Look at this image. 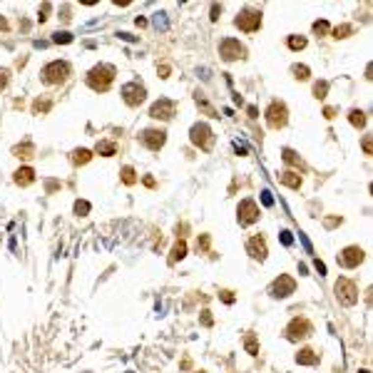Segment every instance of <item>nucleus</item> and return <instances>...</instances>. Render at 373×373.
Segmentation results:
<instances>
[{"label":"nucleus","mask_w":373,"mask_h":373,"mask_svg":"<svg viewBox=\"0 0 373 373\" xmlns=\"http://www.w3.org/2000/svg\"><path fill=\"white\" fill-rule=\"evenodd\" d=\"M348 122L353 125V127H366V122H368V117H366V112L363 109H351L348 112Z\"/></svg>","instance_id":"23"},{"label":"nucleus","mask_w":373,"mask_h":373,"mask_svg":"<svg viewBox=\"0 0 373 373\" xmlns=\"http://www.w3.org/2000/svg\"><path fill=\"white\" fill-rule=\"evenodd\" d=\"M363 259H366V254H363L361 246H346L339 256H336L339 266H344V269H356V266H361Z\"/></svg>","instance_id":"13"},{"label":"nucleus","mask_w":373,"mask_h":373,"mask_svg":"<svg viewBox=\"0 0 373 373\" xmlns=\"http://www.w3.org/2000/svg\"><path fill=\"white\" fill-rule=\"evenodd\" d=\"M209 234H202L199 239H197V251H209Z\"/></svg>","instance_id":"36"},{"label":"nucleus","mask_w":373,"mask_h":373,"mask_svg":"<svg viewBox=\"0 0 373 373\" xmlns=\"http://www.w3.org/2000/svg\"><path fill=\"white\" fill-rule=\"evenodd\" d=\"M50 8H53L50 3H43V8H40V13H37V20H40V23H45V20L50 18V15H48V13H50Z\"/></svg>","instance_id":"39"},{"label":"nucleus","mask_w":373,"mask_h":373,"mask_svg":"<svg viewBox=\"0 0 373 373\" xmlns=\"http://www.w3.org/2000/svg\"><path fill=\"white\" fill-rule=\"evenodd\" d=\"M259 216H261V209H259V204L254 202V199H241L239 202V207H237V219H239V224L241 227H251L254 221H259Z\"/></svg>","instance_id":"10"},{"label":"nucleus","mask_w":373,"mask_h":373,"mask_svg":"<svg viewBox=\"0 0 373 373\" xmlns=\"http://www.w3.org/2000/svg\"><path fill=\"white\" fill-rule=\"evenodd\" d=\"M48 109H50V102H48V100H43V102L35 100V102H32V112H35V115H40V112H48Z\"/></svg>","instance_id":"34"},{"label":"nucleus","mask_w":373,"mask_h":373,"mask_svg":"<svg viewBox=\"0 0 373 373\" xmlns=\"http://www.w3.org/2000/svg\"><path fill=\"white\" fill-rule=\"evenodd\" d=\"M311 333H314V323H311L309 319H304V316L293 319V321H291V323L284 328V336H286V341H291V344L306 341Z\"/></svg>","instance_id":"5"},{"label":"nucleus","mask_w":373,"mask_h":373,"mask_svg":"<svg viewBox=\"0 0 373 373\" xmlns=\"http://www.w3.org/2000/svg\"><path fill=\"white\" fill-rule=\"evenodd\" d=\"M0 30H8V20L3 15H0Z\"/></svg>","instance_id":"47"},{"label":"nucleus","mask_w":373,"mask_h":373,"mask_svg":"<svg viewBox=\"0 0 373 373\" xmlns=\"http://www.w3.org/2000/svg\"><path fill=\"white\" fill-rule=\"evenodd\" d=\"M244 348H246V353L249 356H256L259 353V341H256V336H246V341H244Z\"/></svg>","instance_id":"29"},{"label":"nucleus","mask_w":373,"mask_h":373,"mask_svg":"<svg viewBox=\"0 0 373 373\" xmlns=\"http://www.w3.org/2000/svg\"><path fill=\"white\" fill-rule=\"evenodd\" d=\"M189 139H192V144L194 147H199L202 152H209V149L214 147V132H212V127L207 125V122H197V125H192V130H189Z\"/></svg>","instance_id":"6"},{"label":"nucleus","mask_w":373,"mask_h":373,"mask_svg":"<svg viewBox=\"0 0 373 373\" xmlns=\"http://www.w3.org/2000/svg\"><path fill=\"white\" fill-rule=\"evenodd\" d=\"M139 142L149 149V152H160V149L164 147V142H167V132L149 127V130H144V132L139 134Z\"/></svg>","instance_id":"12"},{"label":"nucleus","mask_w":373,"mask_h":373,"mask_svg":"<svg viewBox=\"0 0 373 373\" xmlns=\"http://www.w3.org/2000/svg\"><path fill=\"white\" fill-rule=\"evenodd\" d=\"M353 32V25H339V27H333L331 35L336 37V40H344V37H348Z\"/></svg>","instance_id":"28"},{"label":"nucleus","mask_w":373,"mask_h":373,"mask_svg":"<svg viewBox=\"0 0 373 373\" xmlns=\"http://www.w3.org/2000/svg\"><path fill=\"white\" fill-rule=\"evenodd\" d=\"M144 184H147V186H155V184H157V182H155V179H152V177H144Z\"/></svg>","instance_id":"48"},{"label":"nucleus","mask_w":373,"mask_h":373,"mask_svg":"<svg viewBox=\"0 0 373 373\" xmlns=\"http://www.w3.org/2000/svg\"><path fill=\"white\" fill-rule=\"evenodd\" d=\"M8 82H10V72H8L5 67H0V92L8 87Z\"/></svg>","instance_id":"37"},{"label":"nucleus","mask_w":373,"mask_h":373,"mask_svg":"<svg viewBox=\"0 0 373 373\" xmlns=\"http://www.w3.org/2000/svg\"><path fill=\"white\" fill-rule=\"evenodd\" d=\"M319 358H321V356H319L314 348H301V351L296 353V363H298V366H316Z\"/></svg>","instance_id":"17"},{"label":"nucleus","mask_w":373,"mask_h":373,"mask_svg":"<svg viewBox=\"0 0 373 373\" xmlns=\"http://www.w3.org/2000/svg\"><path fill=\"white\" fill-rule=\"evenodd\" d=\"M281 160H284L286 164H291V167H301V160H298V155L293 152V149H289V147L281 149Z\"/></svg>","instance_id":"25"},{"label":"nucleus","mask_w":373,"mask_h":373,"mask_svg":"<svg viewBox=\"0 0 373 373\" xmlns=\"http://www.w3.org/2000/svg\"><path fill=\"white\" fill-rule=\"evenodd\" d=\"M174 115H177V105H174V100H167V97H160L152 107H149V117L152 120L169 122Z\"/></svg>","instance_id":"11"},{"label":"nucleus","mask_w":373,"mask_h":373,"mask_svg":"<svg viewBox=\"0 0 373 373\" xmlns=\"http://www.w3.org/2000/svg\"><path fill=\"white\" fill-rule=\"evenodd\" d=\"M279 182H281L284 186H289V189H298V186L304 184V177L298 174V172H293V169H286V172L279 174Z\"/></svg>","instance_id":"16"},{"label":"nucleus","mask_w":373,"mask_h":373,"mask_svg":"<svg viewBox=\"0 0 373 373\" xmlns=\"http://www.w3.org/2000/svg\"><path fill=\"white\" fill-rule=\"evenodd\" d=\"M219 55H221L224 62H234V60L246 57V48L237 40V37H224L219 43Z\"/></svg>","instance_id":"7"},{"label":"nucleus","mask_w":373,"mask_h":373,"mask_svg":"<svg viewBox=\"0 0 373 373\" xmlns=\"http://www.w3.org/2000/svg\"><path fill=\"white\" fill-rule=\"evenodd\" d=\"M115 67L112 65H95L90 72H87V85L95 90V92H107L109 85L115 82Z\"/></svg>","instance_id":"1"},{"label":"nucleus","mask_w":373,"mask_h":373,"mask_svg":"<svg viewBox=\"0 0 373 373\" xmlns=\"http://www.w3.org/2000/svg\"><path fill=\"white\" fill-rule=\"evenodd\" d=\"M212 20H219L221 18V5H212V15H209Z\"/></svg>","instance_id":"41"},{"label":"nucleus","mask_w":373,"mask_h":373,"mask_svg":"<svg viewBox=\"0 0 373 373\" xmlns=\"http://www.w3.org/2000/svg\"><path fill=\"white\" fill-rule=\"evenodd\" d=\"M246 112H249V117H259V115H256V112H259V109H256L254 105H249V107H246Z\"/></svg>","instance_id":"46"},{"label":"nucleus","mask_w":373,"mask_h":373,"mask_svg":"<svg viewBox=\"0 0 373 373\" xmlns=\"http://www.w3.org/2000/svg\"><path fill=\"white\" fill-rule=\"evenodd\" d=\"M219 298H221L224 304H234V301H237L234 291H229V289H221V291H219Z\"/></svg>","instance_id":"35"},{"label":"nucleus","mask_w":373,"mask_h":373,"mask_svg":"<svg viewBox=\"0 0 373 373\" xmlns=\"http://www.w3.org/2000/svg\"><path fill=\"white\" fill-rule=\"evenodd\" d=\"M184 256H186V241L179 239V241H174V246H172V251H169V266H174L177 261H182Z\"/></svg>","instance_id":"20"},{"label":"nucleus","mask_w":373,"mask_h":373,"mask_svg":"<svg viewBox=\"0 0 373 373\" xmlns=\"http://www.w3.org/2000/svg\"><path fill=\"white\" fill-rule=\"evenodd\" d=\"M199 321H202V326H212V323H214L212 311H209V309H204V311H202V316H199Z\"/></svg>","instance_id":"40"},{"label":"nucleus","mask_w":373,"mask_h":373,"mask_svg":"<svg viewBox=\"0 0 373 373\" xmlns=\"http://www.w3.org/2000/svg\"><path fill=\"white\" fill-rule=\"evenodd\" d=\"M55 43H62V45H67V43H72V35L70 32H55V37H53Z\"/></svg>","instance_id":"38"},{"label":"nucleus","mask_w":373,"mask_h":373,"mask_svg":"<svg viewBox=\"0 0 373 373\" xmlns=\"http://www.w3.org/2000/svg\"><path fill=\"white\" fill-rule=\"evenodd\" d=\"M246 251H249V256H251V259H256V261H266V256H269L266 239L261 237V234L251 237V239L246 241Z\"/></svg>","instance_id":"15"},{"label":"nucleus","mask_w":373,"mask_h":373,"mask_svg":"<svg viewBox=\"0 0 373 373\" xmlns=\"http://www.w3.org/2000/svg\"><path fill=\"white\" fill-rule=\"evenodd\" d=\"M323 117H326V120L336 117V107H326V109H323Z\"/></svg>","instance_id":"43"},{"label":"nucleus","mask_w":373,"mask_h":373,"mask_svg":"<svg viewBox=\"0 0 373 373\" xmlns=\"http://www.w3.org/2000/svg\"><path fill=\"white\" fill-rule=\"evenodd\" d=\"M286 45H289V50H304L306 45H309V40H306V37L304 35H289V40H286Z\"/></svg>","instance_id":"24"},{"label":"nucleus","mask_w":373,"mask_h":373,"mask_svg":"<svg viewBox=\"0 0 373 373\" xmlns=\"http://www.w3.org/2000/svg\"><path fill=\"white\" fill-rule=\"evenodd\" d=\"M160 78H169V65H162V67H160Z\"/></svg>","instance_id":"45"},{"label":"nucleus","mask_w":373,"mask_h":373,"mask_svg":"<svg viewBox=\"0 0 373 373\" xmlns=\"http://www.w3.org/2000/svg\"><path fill=\"white\" fill-rule=\"evenodd\" d=\"M122 182H125L127 186H132V184L137 182V172H134L132 167H122Z\"/></svg>","instance_id":"31"},{"label":"nucleus","mask_w":373,"mask_h":373,"mask_svg":"<svg viewBox=\"0 0 373 373\" xmlns=\"http://www.w3.org/2000/svg\"><path fill=\"white\" fill-rule=\"evenodd\" d=\"M95 152L102 155V157H112V155H117V144L112 142V139H100L95 144Z\"/></svg>","instance_id":"21"},{"label":"nucleus","mask_w":373,"mask_h":373,"mask_svg":"<svg viewBox=\"0 0 373 373\" xmlns=\"http://www.w3.org/2000/svg\"><path fill=\"white\" fill-rule=\"evenodd\" d=\"M70 72H72L70 62H65V60H53V62H48V65L43 67L40 80H43L45 85H62V82L70 78Z\"/></svg>","instance_id":"2"},{"label":"nucleus","mask_w":373,"mask_h":373,"mask_svg":"<svg viewBox=\"0 0 373 373\" xmlns=\"http://www.w3.org/2000/svg\"><path fill=\"white\" fill-rule=\"evenodd\" d=\"M90 160H92V152H90V149H85V147H80V149H72V155H70V162H72L75 167L87 164Z\"/></svg>","instance_id":"22"},{"label":"nucleus","mask_w":373,"mask_h":373,"mask_svg":"<svg viewBox=\"0 0 373 373\" xmlns=\"http://www.w3.org/2000/svg\"><path fill=\"white\" fill-rule=\"evenodd\" d=\"M333 291H336V301H339L341 306H353V304H358V284H356L353 279L339 276Z\"/></svg>","instance_id":"3"},{"label":"nucleus","mask_w":373,"mask_h":373,"mask_svg":"<svg viewBox=\"0 0 373 373\" xmlns=\"http://www.w3.org/2000/svg\"><path fill=\"white\" fill-rule=\"evenodd\" d=\"M326 92H328V82H326V80L314 82V97H316V100H323V97H326Z\"/></svg>","instance_id":"30"},{"label":"nucleus","mask_w":373,"mask_h":373,"mask_svg":"<svg viewBox=\"0 0 373 373\" xmlns=\"http://www.w3.org/2000/svg\"><path fill=\"white\" fill-rule=\"evenodd\" d=\"M194 100H197V105H199V107L207 112L209 117H219V112H216V109H214V107H212V105H209V102L202 97V92H197V95H194Z\"/></svg>","instance_id":"26"},{"label":"nucleus","mask_w":373,"mask_h":373,"mask_svg":"<svg viewBox=\"0 0 373 373\" xmlns=\"http://www.w3.org/2000/svg\"><path fill=\"white\" fill-rule=\"evenodd\" d=\"M87 212H90V202H85V199L75 202V214L78 216H87Z\"/></svg>","instance_id":"33"},{"label":"nucleus","mask_w":373,"mask_h":373,"mask_svg":"<svg viewBox=\"0 0 373 373\" xmlns=\"http://www.w3.org/2000/svg\"><path fill=\"white\" fill-rule=\"evenodd\" d=\"M296 291V279L289 274H279V279H274L269 284V296L271 298H289Z\"/></svg>","instance_id":"9"},{"label":"nucleus","mask_w":373,"mask_h":373,"mask_svg":"<svg viewBox=\"0 0 373 373\" xmlns=\"http://www.w3.org/2000/svg\"><path fill=\"white\" fill-rule=\"evenodd\" d=\"M234 25H237L241 32H256V30L261 27V10L244 8V10L234 18Z\"/></svg>","instance_id":"8"},{"label":"nucleus","mask_w":373,"mask_h":373,"mask_svg":"<svg viewBox=\"0 0 373 373\" xmlns=\"http://www.w3.org/2000/svg\"><path fill=\"white\" fill-rule=\"evenodd\" d=\"M339 224H341V216H339V219H336V216L326 219V227H328V229H331V227H339Z\"/></svg>","instance_id":"42"},{"label":"nucleus","mask_w":373,"mask_h":373,"mask_svg":"<svg viewBox=\"0 0 373 373\" xmlns=\"http://www.w3.org/2000/svg\"><path fill=\"white\" fill-rule=\"evenodd\" d=\"M311 30H314V32H316V35H319V37H323V35H326V32H331V25H328V23H326V20H316V23H314V27H311Z\"/></svg>","instance_id":"32"},{"label":"nucleus","mask_w":373,"mask_h":373,"mask_svg":"<svg viewBox=\"0 0 373 373\" xmlns=\"http://www.w3.org/2000/svg\"><path fill=\"white\" fill-rule=\"evenodd\" d=\"M13 179H15L18 186H30V184L35 182V169H32V167H20Z\"/></svg>","instance_id":"18"},{"label":"nucleus","mask_w":373,"mask_h":373,"mask_svg":"<svg viewBox=\"0 0 373 373\" xmlns=\"http://www.w3.org/2000/svg\"><path fill=\"white\" fill-rule=\"evenodd\" d=\"M264 117H266V125L269 130H284L289 125V109L281 100H271L266 112H264Z\"/></svg>","instance_id":"4"},{"label":"nucleus","mask_w":373,"mask_h":373,"mask_svg":"<svg viewBox=\"0 0 373 373\" xmlns=\"http://www.w3.org/2000/svg\"><path fill=\"white\" fill-rule=\"evenodd\" d=\"M13 155H15L18 160H32V157H35V144H32V142L15 144V147H13Z\"/></svg>","instance_id":"19"},{"label":"nucleus","mask_w":373,"mask_h":373,"mask_svg":"<svg viewBox=\"0 0 373 373\" xmlns=\"http://www.w3.org/2000/svg\"><path fill=\"white\" fill-rule=\"evenodd\" d=\"M144 97H147L144 85H139V82H127V85H122V100H125V105L139 107V105L144 102Z\"/></svg>","instance_id":"14"},{"label":"nucleus","mask_w":373,"mask_h":373,"mask_svg":"<svg viewBox=\"0 0 373 373\" xmlns=\"http://www.w3.org/2000/svg\"><path fill=\"white\" fill-rule=\"evenodd\" d=\"M291 72H293V78H296V80H309V78H311V70H309L306 65H293V67H291Z\"/></svg>","instance_id":"27"},{"label":"nucleus","mask_w":373,"mask_h":373,"mask_svg":"<svg viewBox=\"0 0 373 373\" xmlns=\"http://www.w3.org/2000/svg\"><path fill=\"white\" fill-rule=\"evenodd\" d=\"M197 373H204V371H197Z\"/></svg>","instance_id":"50"},{"label":"nucleus","mask_w":373,"mask_h":373,"mask_svg":"<svg viewBox=\"0 0 373 373\" xmlns=\"http://www.w3.org/2000/svg\"><path fill=\"white\" fill-rule=\"evenodd\" d=\"M363 152H366V155H371V137H368V134L363 137Z\"/></svg>","instance_id":"44"},{"label":"nucleus","mask_w":373,"mask_h":373,"mask_svg":"<svg viewBox=\"0 0 373 373\" xmlns=\"http://www.w3.org/2000/svg\"><path fill=\"white\" fill-rule=\"evenodd\" d=\"M281 234H284V237H281V239H284V244H291V237H289V232H281Z\"/></svg>","instance_id":"49"}]
</instances>
